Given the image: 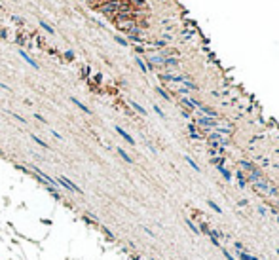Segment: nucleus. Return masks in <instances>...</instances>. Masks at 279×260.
I'll use <instances>...</instances> for the list:
<instances>
[{
    "label": "nucleus",
    "instance_id": "obj_11",
    "mask_svg": "<svg viewBox=\"0 0 279 260\" xmlns=\"http://www.w3.org/2000/svg\"><path fill=\"white\" fill-rule=\"evenodd\" d=\"M218 171L222 173V177H224L226 180H232V173H230V171H228V169L224 167V165H218Z\"/></svg>",
    "mask_w": 279,
    "mask_h": 260
},
{
    "label": "nucleus",
    "instance_id": "obj_22",
    "mask_svg": "<svg viewBox=\"0 0 279 260\" xmlns=\"http://www.w3.org/2000/svg\"><path fill=\"white\" fill-rule=\"evenodd\" d=\"M156 91H158V93H159V95H162V97L165 99V101H169V95H167V93H165V91L162 89V87H158V89H156Z\"/></svg>",
    "mask_w": 279,
    "mask_h": 260
},
{
    "label": "nucleus",
    "instance_id": "obj_25",
    "mask_svg": "<svg viewBox=\"0 0 279 260\" xmlns=\"http://www.w3.org/2000/svg\"><path fill=\"white\" fill-rule=\"evenodd\" d=\"M116 42H118V44H122V46H127V42H125L123 38H120V36H116Z\"/></svg>",
    "mask_w": 279,
    "mask_h": 260
},
{
    "label": "nucleus",
    "instance_id": "obj_1",
    "mask_svg": "<svg viewBox=\"0 0 279 260\" xmlns=\"http://www.w3.org/2000/svg\"><path fill=\"white\" fill-rule=\"evenodd\" d=\"M198 122H199V126H203L205 129H215L216 126H218L215 118H207V116H201V118L198 120Z\"/></svg>",
    "mask_w": 279,
    "mask_h": 260
},
{
    "label": "nucleus",
    "instance_id": "obj_20",
    "mask_svg": "<svg viewBox=\"0 0 279 260\" xmlns=\"http://www.w3.org/2000/svg\"><path fill=\"white\" fill-rule=\"evenodd\" d=\"M32 141H34V143H38V144H40V146H42V148H48V144H46V143L42 141V139H38V137H36V135H32Z\"/></svg>",
    "mask_w": 279,
    "mask_h": 260
},
{
    "label": "nucleus",
    "instance_id": "obj_24",
    "mask_svg": "<svg viewBox=\"0 0 279 260\" xmlns=\"http://www.w3.org/2000/svg\"><path fill=\"white\" fill-rule=\"evenodd\" d=\"M222 253H224V256H226V260H235V258L232 256V254H230L228 251H226V249H222Z\"/></svg>",
    "mask_w": 279,
    "mask_h": 260
},
{
    "label": "nucleus",
    "instance_id": "obj_18",
    "mask_svg": "<svg viewBox=\"0 0 279 260\" xmlns=\"http://www.w3.org/2000/svg\"><path fill=\"white\" fill-rule=\"evenodd\" d=\"M207 205H209V207H211V209H213L215 213H222V209H220V207L215 203V201H211V199H209V201H207Z\"/></svg>",
    "mask_w": 279,
    "mask_h": 260
},
{
    "label": "nucleus",
    "instance_id": "obj_4",
    "mask_svg": "<svg viewBox=\"0 0 279 260\" xmlns=\"http://www.w3.org/2000/svg\"><path fill=\"white\" fill-rule=\"evenodd\" d=\"M199 110L203 112V114H205V116H207V118H215V120L218 118V114H216V110H213V108H211V106H205V105H201V106H199Z\"/></svg>",
    "mask_w": 279,
    "mask_h": 260
},
{
    "label": "nucleus",
    "instance_id": "obj_9",
    "mask_svg": "<svg viewBox=\"0 0 279 260\" xmlns=\"http://www.w3.org/2000/svg\"><path fill=\"white\" fill-rule=\"evenodd\" d=\"M235 177H237V182H239V188H247V182H245V177H243V173H241V171H237Z\"/></svg>",
    "mask_w": 279,
    "mask_h": 260
},
{
    "label": "nucleus",
    "instance_id": "obj_10",
    "mask_svg": "<svg viewBox=\"0 0 279 260\" xmlns=\"http://www.w3.org/2000/svg\"><path fill=\"white\" fill-rule=\"evenodd\" d=\"M19 55H21V57H23V59H25V61H27V63H29V65H32V66H34V69H38V65H36V63H34V61H32V59H30V57H29L27 53H25V51H23V49H19Z\"/></svg>",
    "mask_w": 279,
    "mask_h": 260
},
{
    "label": "nucleus",
    "instance_id": "obj_26",
    "mask_svg": "<svg viewBox=\"0 0 279 260\" xmlns=\"http://www.w3.org/2000/svg\"><path fill=\"white\" fill-rule=\"evenodd\" d=\"M10 114H12V112H10ZM12 116H13V118H17V120H19V122H21V123H25V118H21V116H17V114H12Z\"/></svg>",
    "mask_w": 279,
    "mask_h": 260
},
{
    "label": "nucleus",
    "instance_id": "obj_16",
    "mask_svg": "<svg viewBox=\"0 0 279 260\" xmlns=\"http://www.w3.org/2000/svg\"><path fill=\"white\" fill-rule=\"evenodd\" d=\"M186 224H188V228H190V230H192L194 233H201V232H199V228H198V226H196V224H194V222H192V220H186Z\"/></svg>",
    "mask_w": 279,
    "mask_h": 260
},
{
    "label": "nucleus",
    "instance_id": "obj_13",
    "mask_svg": "<svg viewBox=\"0 0 279 260\" xmlns=\"http://www.w3.org/2000/svg\"><path fill=\"white\" fill-rule=\"evenodd\" d=\"M129 103H131V106L135 108V110H137L139 114H142V116H146V110H144V108H142L141 105H139V103H135V101H129Z\"/></svg>",
    "mask_w": 279,
    "mask_h": 260
},
{
    "label": "nucleus",
    "instance_id": "obj_7",
    "mask_svg": "<svg viewBox=\"0 0 279 260\" xmlns=\"http://www.w3.org/2000/svg\"><path fill=\"white\" fill-rule=\"evenodd\" d=\"M70 101H72V103H74V105H76V106H78V108H80V110H84L86 114H91V110H89V108H87V106L84 105V103H80V101H78V99H76V97H70Z\"/></svg>",
    "mask_w": 279,
    "mask_h": 260
},
{
    "label": "nucleus",
    "instance_id": "obj_6",
    "mask_svg": "<svg viewBox=\"0 0 279 260\" xmlns=\"http://www.w3.org/2000/svg\"><path fill=\"white\" fill-rule=\"evenodd\" d=\"M116 131H118V133H120V135H122V137H123V139H125V141H127L129 144H135V141H133V137H131V135H129L127 131H123V129H122L120 126H116Z\"/></svg>",
    "mask_w": 279,
    "mask_h": 260
},
{
    "label": "nucleus",
    "instance_id": "obj_8",
    "mask_svg": "<svg viewBox=\"0 0 279 260\" xmlns=\"http://www.w3.org/2000/svg\"><path fill=\"white\" fill-rule=\"evenodd\" d=\"M235 254H237V258H239V260H258L256 256H251L249 253H241V251H235Z\"/></svg>",
    "mask_w": 279,
    "mask_h": 260
},
{
    "label": "nucleus",
    "instance_id": "obj_19",
    "mask_svg": "<svg viewBox=\"0 0 279 260\" xmlns=\"http://www.w3.org/2000/svg\"><path fill=\"white\" fill-rule=\"evenodd\" d=\"M239 165H241V167H245L247 171H252V169H255V167H252V163L245 162V160H241V162H239Z\"/></svg>",
    "mask_w": 279,
    "mask_h": 260
},
{
    "label": "nucleus",
    "instance_id": "obj_27",
    "mask_svg": "<svg viewBox=\"0 0 279 260\" xmlns=\"http://www.w3.org/2000/svg\"><path fill=\"white\" fill-rule=\"evenodd\" d=\"M258 213H260L262 216H266V209H264V207H258Z\"/></svg>",
    "mask_w": 279,
    "mask_h": 260
},
{
    "label": "nucleus",
    "instance_id": "obj_14",
    "mask_svg": "<svg viewBox=\"0 0 279 260\" xmlns=\"http://www.w3.org/2000/svg\"><path fill=\"white\" fill-rule=\"evenodd\" d=\"M184 160H186V162H188V165H190V167H192L194 171H199V165H198V163H196V162H194V160H192V158H190V156H184Z\"/></svg>",
    "mask_w": 279,
    "mask_h": 260
},
{
    "label": "nucleus",
    "instance_id": "obj_23",
    "mask_svg": "<svg viewBox=\"0 0 279 260\" xmlns=\"http://www.w3.org/2000/svg\"><path fill=\"white\" fill-rule=\"evenodd\" d=\"M154 110H156V114H158V116H162V118H165V114H163V110H162V108H159L158 105H154Z\"/></svg>",
    "mask_w": 279,
    "mask_h": 260
},
{
    "label": "nucleus",
    "instance_id": "obj_28",
    "mask_svg": "<svg viewBox=\"0 0 279 260\" xmlns=\"http://www.w3.org/2000/svg\"><path fill=\"white\" fill-rule=\"evenodd\" d=\"M277 254H279V249H277Z\"/></svg>",
    "mask_w": 279,
    "mask_h": 260
},
{
    "label": "nucleus",
    "instance_id": "obj_21",
    "mask_svg": "<svg viewBox=\"0 0 279 260\" xmlns=\"http://www.w3.org/2000/svg\"><path fill=\"white\" fill-rule=\"evenodd\" d=\"M137 65H139V69H141L142 72H146V70H148V66L144 65V63H142V59H139V57H137Z\"/></svg>",
    "mask_w": 279,
    "mask_h": 260
},
{
    "label": "nucleus",
    "instance_id": "obj_12",
    "mask_svg": "<svg viewBox=\"0 0 279 260\" xmlns=\"http://www.w3.org/2000/svg\"><path fill=\"white\" fill-rule=\"evenodd\" d=\"M114 8H120V2H110V4H105V6H103V12H112Z\"/></svg>",
    "mask_w": 279,
    "mask_h": 260
},
{
    "label": "nucleus",
    "instance_id": "obj_2",
    "mask_svg": "<svg viewBox=\"0 0 279 260\" xmlns=\"http://www.w3.org/2000/svg\"><path fill=\"white\" fill-rule=\"evenodd\" d=\"M59 182H61V184H65V188H69L70 192H78V194H82V188H78V186H76L74 182H70L66 177H59Z\"/></svg>",
    "mask_w": 279,
    "mask_h": 260
},
{
    "label": "nucleus",
    "instance_id": "obj_3",
    "mask_svg": "<svg viewBox=\"0 0 279 260\" xmlns=\"http://www.w3.org/2000/svg\"><path fill=\"white\" fill-rule=\"evenodd\" d=\"M32 171H34L36 175H40V177H42V179H44V180H46V182H48L49 186H57V180H53L51 177H48V175H46L42 169H38V167H32Z\"/></svg>",
    "mask_w": 279,
    "mask_h": 260
},
{
    "label": "nucleus",
    "instance_id": "obj_15",
    "mask_svg": "<svg viewBox=\"0 0 279 260\" xmlns=\"http://www.w3.org/2000/svg\"><path fill=\"white\" fill-rule=\"evenodd\" d=\"M118 154H120V156H122V158H123V160H125V162H127V163H133V160H131V158H129V156H127L125 152H123V148H118Z\"/></svg>",
    "mask_w": 279,
    "mask_h": 260
},
{
    "label": "nucleus",
    "instance_id": "obj_5",
    "mask_svg": "<svg viewBox=\"0 0 279 260\" xmlns=\"http://www.w3.org/2000/svg\"><path fill=\"white\" fill-rule=\"evenodd\" d=\"M182 103H184L186 106H190L192 110H194V108H199V106H201V103H199V101H196V99H188V97H184V99H182Z\"/></svg>",
    "mask_w": 279,
    "mask_h": 260
},
{
    "label": "nucleus",
    "instance_id": "obj_17",
    "mask_svg": "<svg viewBox=\"0 0 279 260\" xmlns=\"http://www.w3.org/2000/svg\"><path fill=\"white\" fill-rule=\"evenodd\" d=\"M40 27H42L44 30H48V32H49V34H53V32H55V30H53V27H49V25H48V23H46V21H40Z\"/></svg>",
    "mask_w": 279,
    "mask_h": 260
}]
</instances>
